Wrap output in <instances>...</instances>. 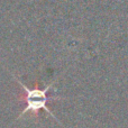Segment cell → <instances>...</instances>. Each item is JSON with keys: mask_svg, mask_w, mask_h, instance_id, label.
<instances>
[{"mask_svg": "<svg viewBox=\"0 0 128 128\" xmlns=\"http://www.w3.org/2000/svg\"><path fill=\"white\" fill-rule=\"evenodd\" d=\"M14 78H15L16 81L20 84V86L24 89V91H25L24 99H25V102H26V107H25L24 110L20 112V115L17 117V119H19L20 117H22V116L27 112H33V114H35V115H37V114L40 112V110H45L50 116H52V117L58 122V118L54 116V114L52 112V111L48 109V107L46 106L48 100H55L56 99V98H50L48 96H47V92H48V90L53 86V83L48 84V86L44 89H38V88L29 89L28 86H25L19 79H17L15 75H14Z\"/></svg>", "mask_w": 128, "mask_h": 128, "instance_id": "obj_1", "label": "cell"}]
</instances>
